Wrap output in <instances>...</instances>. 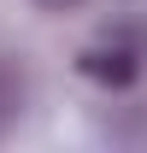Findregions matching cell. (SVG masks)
<instances>
[{
    "mask_svg": "<svg viewBox=\"0 0 147 153\" xmlns=\"http://www.w3.org/2000/svg\"><path fill=\"white\" fill-rule=\"evenodd\" d=\"M36 6H47V12H71V6H82V0H36Z\"/></svg>",
    "mask_w": 147,
    "mask_h": 153,
    "instance_id": "3",
    "label": "cell"
},
{
    "mask_svg": "<svg viewBox=\"0 0 147 153\" xmlns=\"http://www.w3.org/2000/svg\"><path fill=\"white\" fill-rule=\"evenodd\" d=\"M76 71L88 76V82H100V88H129L141 76V53L124 36H112V41H100V47H88V53L76 59Z\"/></svg>",
    "mask_w": 147,
    "mask_h": 153,
    "instance_id": "1",
    "label": "cell"
},
{
    "mask_svg": "<svg viewBox=\"0 0 147 153\" xmlns=\"http://www.w3.org/2000/svg\"><path fill=\"white\" fill-rule=\"evenodd\" d=\"M12 112H18V82H6V76H0V130L12 124Z\"/></svg>",
    "mask_w": 147,
    "mask_h": 153,
    "instance_id": "2",
    "label": "cell"
}]
</instances>
